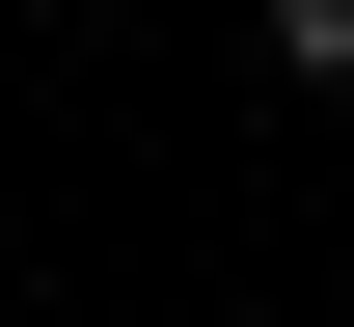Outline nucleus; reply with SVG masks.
Returning a JSON list of instances; mask_svg holds the SVG:
<instances>
[{"mask_svg":"<svg viewBox=\"0 0 354 327\" xmlns=\"http://www.w3.org/2000/svg\"><path fill=\"white\" fill-rule=\"evenodd\" d=\"M272 55H300V82H354V0H272Z\"/></svg>","mask_w":354,"mask_h":327,"instance_id":"obj_1","label":"nucleus"}]
</instances>
